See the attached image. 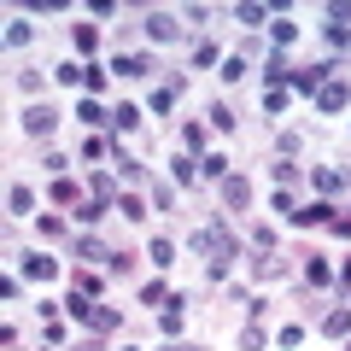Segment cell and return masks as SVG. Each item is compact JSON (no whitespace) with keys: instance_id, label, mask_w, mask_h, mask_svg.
Segmentation results:
<instances>
[{"instance_id":"obj_15","label":"cell","mask_w":351,"mask_h":351,"mask_svg":"<svg viewBox=\"0 0 351 351\" xmlns=\"http://www.w3.org/2000/svg\"><path fill=\"white\" fill-rule=\"evenodd\" d=\"M88 328H94V334H112V328H117V311H106V304H100V311L88 316Z\"/></svg>"},{"instance_id":"obj_25","label":"cell","mask_w":351,"mask_h":351,"mask_svg":"<svg viewBox=\"0 0 351 351\" xmlns=\"http://www.w3.org/2000/svg\"><path fill=\"white\" fill-rule=\"evenodd\" d=\"M112 123H117V129H135V123H141V112H135V106H117Z\"/></svg>"},{"instance_id":"obj_22","label":"cell","mask_w":351,"mask_h":351,"mask_svg":"<svg viewBox=\"0 0 351 351\" xmlns=\"http://www.w3.org/2000/svg\"><path fill=\"white\" fill-rule=\"evenodd\" d=\"M76 117H82V123H112V117H106L94 100H82V106H76Z\"/></svg>"},{"instance_id":"obj_21","label":"cell","mask_w":351,"mask_h":351,"mask_svg":"<svg viewBox=\"0 0 351 351\" xmlns=\"http://www.w3.org/2000/svg\"><path fill=\"white\" fill-rule=\"evenodd\" d=\"M182 147L199 152V147H205V123H188V129H182Z\"/></svg>"},{"instance_id":"obj_5","label":"cell","mask_w":351,"mask_h":351,"mask_svg":"<svg viewBox=\"0 0 351 351\" xmlns=\"http://www.w3.org/2000/svg\"><path fill=\"white\" fill-rule=\"evenodd\" d=\"M71 258H88V263H112L117 252H112V246H100V240H94V234H82V240H76V246H71Z\"/></svg>"},{"instance_id":"obj_7","label":"cell","mask_w":351,"mask_h":351,"mask_svg":"<svg viewBox=\"0 0 351 351\" xmlns=\"http://www.w3.org/2000/svg\"><path fill=\"white\" fill-rule=\"evenodd\" d=\"M346 100H351L346 82H322V94H316V106H322V112H346Z\"/></svg>"},{"instance_id":"obj_10","label":"cell","mask_w":351,"mask_h":351,"mask_svg":"<svg viewBox=\"0 0 351 351\" xmlns=\"http://www.w3.org/2000/svg\"><path fill=\"white\" fill-rule=\"evenodd\" d=\"M59 311H71V316H82V322H88V316L100 311V304H88V293H71V299H64V304H59Z\"/></svg>"},{"instance_id":"obj_19","label":"cell","mask_w":351,"mask_h":351,"mask_svg":"<svg viewBox=\"0 0 351 351\" xmlns=\"http://www.w3.org/2000/svg\"><path fill=\"white\" fill-rule=\"evenodd\" d=\"M176 106V82H164V88H152V112H170Z\"/></svg>"},{"instance_id":"obj_28","label":"cell","mask_w":351,"mask_h":351,"mask_svg":"<svg viewBox=\"0 0 351 351\" xmlns=\"http://www.w3.org/2000/svg\"><path fill=\"white\" fill-rule=\"evenodd\" d=\"M339 281H346V287H351V258H346V269H339Z\"/></svg>"},{"instance_id":"obj_16","label":"cell","mask_w":351,"mask_h":351,"mask_svg":"<svg viewBox=\"0 0 351 351\" xmlns=\"http://www.w3.org/2000/svg\"><path fill=\"white\" fill-rule=\"evenodd\" d=\"M346 328H351V311H328L322 316V334H346Z\"/></svg>"},{"instance_id":"obj_20","label":"cell","mask_w":351,"mask_h":351,"mask_svg":"<svg viewBox=\"0 0 351 351\" xmlns=\"http://www.w3.org/2000/svg\"><path fill=\"white\" fill-rule=\"evenodd\" d=\"M316 188H322V193H339V188H346V176H339V170H316Z\"/></svg>"},{"instance_id":"obj_4","label":"cell","mask_w":351,"mask_h":351,"mask_svg":"<svg viewBox=\"0 0 351 351\" xmlns=\"http://www.w3.org/2000/svg\"><path fill=\"white\" fill-rule=\"evenodd\" d=\"M24 129H29V135H53V129H59V112H53V106H29Z\"/></svg>"},{"instance_id":"obj_11","label":"cell","mask_w":351,"mask_h":351,"mask_svg":"<svg viewBox=\"0 0 351 351\" xmlns=\"http://www.w3.org/2000/svg\"><path fill=\"white\" fill-rule=\"evenodd\" d=\"M112 71H117V76H147V71H152V64H147V59H135V53H123V59H117V64H112Z\"/></svg>"},{"instance_id":"obj_23","label":"cell","mask_w":351,"mask_h":351,"mask_svg":"<svg viewBox=\"0 0 351 351\" xmlns=\"http://www.w3.org/2000/svg\"><path fill=\"white\" fill-rule=\"evenodd\" d=\"M94 205H112V176H106V170L94 176Z\"/></svg>"},{"instance_id":"obj_27","label":"cell","mask_w":351,"mask_h":351,"mask_svg":"<svg viewBox=\"0 0 351 351\" xmlns=\"http://www.w3.org/2000/svg\"><path fill=\"white\" fill-rule=\"evenodd\" d=\"M205 117H211L217 129H234V112H228V106H211V112H205Z\"/></svg>"},{"instance_id":"obj_13","label":"cell","mask_w":351,"mask_h":351,"mask_svg":"<svg viewBox=\"0 0 351 351\" xmlns=\"http://www.w3.org/2000/svg\"><path fill=\"white\" fill-rule=\"evenodd\" d=\"M304 281H311V287H322V281H328V263L311 258V252H304Z\"/></svg>"},{"instance_id":"obj_6","label":"cell","mask_w":351,"mask_h":351,"mask_svg":"<svg viewBox=\"0 0 351 351\" xmlns=\"http://www.w3.org/2000/svg\"><path fill=\"white\" fill-rule=\"evenodd\" d=\"M147 36L152 41H176V36H182V24H176L170 12H147Z\"/></svg>"},{"instance_id":"obj_2","label":"cell","mask_w":351,"mask_h":351,"mask_svg":"<svg viewBox=\"0 0 351 351\" xmlns=\"http://www.w3.org/2000/svg\"><path fill=\"white\" fill-rule=\"evenodd\" d=\"M328 71H334V64H304V71H293V88H299V94H322Z\"/></svg>"},{"instance_id":"obj_17","label":"cell","mask_w":351,"mask_h":351,"mask_svg":"<svg viewBox=\"0 0 351 351\" xmlns=\"http://www.w3.org/2000/svg\"><path fill=\"white\" fill-rule=\"evenodd\" d=\"M193 176H199V158H193V152H182V158H176V182H193Z\"/></svg>"},{"instance_id":"obj_26","label":"cell","mask_w":351,"mask_h":351,"mask_svg":"<svg viewBox=\"0 0 351 351\" xmlns=\"http://www.w3.org/2000/svg\"><path fill=\"white\" fill-rule=\"evenodd\" d=\"M199 170H205V176H223V182H228V158H217V152H211V158H199Z\"/></svg>"},{"instance_id":"obj_1","label":"cell","mask_w":351,"mask_h":351,"mask_svg":"<svg viewBox=\"0 0 351 351\" xmlns=\"http://www.w3.org/2000/svg\"><path fill=\"white\" fill-rule=\"evenodd\" d=\"M193 246H199V258L211 263V276H217V269H228V263H234V234H228L223 223L199 228V234H193Z\"/></svg>"},{"instance_id":"obj_18","label":"cell","mask_w":351,"mask_h":351,"mask_svg":"<svg viewBox=\"0 0 351 351\" xmlns=\"http://www.w3.org/2000/svg\"><path fill=\"white\" fill-rule=\"evenodd\" d=\"M76 47L94 53V47H100V29H94V24H76Z\"/></svg>"},{"instance_id":"obj_8","label":"cell","mask_w":351,"mask_h":351,"mask_svg":"<svg viewBox=\"0 0 351 351\" xmlns=\"http://www.w3.org/2000/svg\"><path fill=\"white\" fill-rule=\"evenodd\" d=\"M223 199L234 205V211H246V205H252V182H246V176H228V182H223Z\"/></svg>"},{"instance_id":"obj_14","label":"cell","mask_w":351,"mask_h":351,"mask_svg":"<svg viewBox=\"0 0 351 351\" xmlns=\"http://www.w3.org/2000/svg\"><path fill=\"white\" fill-rule=\"evenodd\" d=\"M53 205H76V182H71V176L53 182Z\"/></svg>"},{"instance_id":"obj_9","label":"cell","mask_w":351,"mask_h":351,"mask_svg":"<svg viewBox=\"0 0 351 351\" xmlns=\"http://www.w3.org/2000/svg\"><path fill=\"white\" fill-rule=\"evenodd\" d=\"M24 276H29V281H53V276H59V263L36 252V258H24Z\"/></svg>"},{"instance_id":"obj_12","label":"cell","mask_w":351,"mask_h":351,"mask_svg":"<svg viewBox=\"0 0 351 351\" xmlns=\"http://www.w3.org/2000/svg\"><path fill=\"white\" fill-rule=\"evenodd\" d=\"M263 76H269V82H293V71H287V59H281V53H269V64H263Z\"/></svg>"},{"instance_id":"obj_3","label":"cell","mask_w":351,"mask_h":351,"mask_svg":"<svg viewBox=\"0 0 351 351\" xmlns=\"http://www.w3.org/2000/svg\"><path fill=\"white\" fill-rule=\"evenodd\" d=\"M293 223L299 228H328L334 223V205H293Z\"/></svg>"},{"instance_id":"obj_29","label":"cell","mask_w":351,"mask_h":351,"mask_svg":"<svg viewBox=\"0 0 351 351\" xmlns=\"http://www.w3.org/2000/svg\"><path fill=\"white\" fill-rule=\"evenodd\" d=\"M164 351H188V346H164Z\"/></svg>"},{"instance_id":"obj_24","label":"cell","mask_w":351,"mask_h":351,"mask_svg":"<svg viewBox=\"0 0 351 351\" xmlns=\"http://www.w3.org/2000/svg\"><path fill=\"white\" fill-rule=\"evenodd\" d=\"M328 18H334V29H346V24H351V0H334V6H328Z\"/></svg>"}]
</instances>
